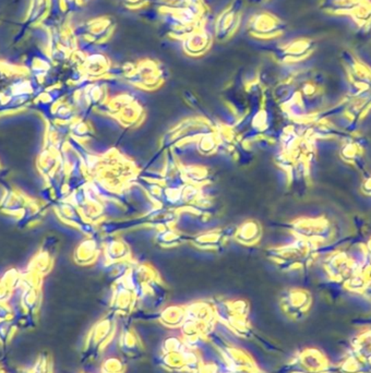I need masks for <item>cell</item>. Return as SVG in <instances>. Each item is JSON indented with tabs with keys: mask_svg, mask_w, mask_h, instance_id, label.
Listing matches in <instances>:
<instances>
[{
	"mask_svg": "<svg viewBox=\"0 0 371 373\" xmlns=\"http://www.w3.org/2000/svg\"><path fill=\"white\" fill-rule=\"evenodd\" d=\"M311 304H313L311 295L304 289L289 291L282 302L284 313L295 321L305 318L311 310Z\"/></svg>",
	"mask_w": 371,
	"mask_h": 373,
	"instance_id": "obj_5",
	"label": "cell"
},
{
	"mask_svg": "<svg viewBox=\"0 0 371 373\" xmlns=\"http://www.w3.org/2000/svg\"><path fill=\"white\" fill-rule=\"evenodd\" d=\"M16 328L14 320L0 321V345L5 348L16 335Z\"/></svg>",
	"mask_w": 371,
	"mask_h": 373,
	"instance_id": "obj_12",
	"label": "cell"
},
{
	"mask_svg": "<svg viewBox=\"0 0 371 373\" xmlns=\"http://www.w3.org/2000/svg\"><path fill=\"white\" fill-rule=\"evenodd\" d=\"M159 320L167 328H179L186 320V310L183 308H170L159 315Z\"/></svg>",
	"mask_w": 371,
	"mask_h": 373,
	"instance_id": "obj_11",
	"label": "cell"
},
{
	"mask_svg": "<svg viewBox=\"0 0 371 373\" xmlns=\"http://www.w3.org/2000/svg\"><path fill=\"white\" fill-rule=\"evenodd\" d=\"M41 295L38 289H24L21 297V307L24 313L36 318L37 313L40 309Z\"/></svg>",
	"mask_w": 371,
	"mask_h": 373,
	"instance_id": "obj_10",
	"label": "cell"
},
{
	"mask_svg": "<svg viewBox=\"0 0 371 373\" xmlns=\"http://www.w3.org/2000/svg\"><path fill=\"white\" fill-rule=\"evenodd\" d=\"M335 368L337 373H371V365L365 363L352 352Z\"/></svg>",
	"mask_w": 371,
	"mask_h": 373,
	"instance_id": "obj_9",
	"label": "cell"
},
{
	"mask_svg": "<svg viewBox=\"0 0 371 373\" xmlns=\"http://www.w3.org/2000/svg\"><path fill=\"white\" fill-rule=\"evenodd\" d=\"M297 231L306 238V240L322 244L330 240L334 231L331 221L328 217L318 216L315 218H305L298 223Z\"/></svg>",
	"mask_w": 371,
	"mask_h": 373,
	"instance_id": "obj_4",
	"label": "cell"
},
{
	"mask_svg": "<svg viewBox=\"0 0 371 373\" xmlns=\"http://www.w3.org/2000/svg\"><path fill=\"white\" fill-rule=\"evenodd\" d=\"M281 373H337L324 352L317 348H307L284 365Z\"/></svg>",
	"mask_w": 371,
	"mask_h": 373,
	"instance_id": "obj_1",
	"label": "cell"
},
{
	"mask_svg": "<svg viewBox=\"0 0 371 373\" xmlns=\"http://www.w3.org/2000/svg\"><path fill=\"white\" fill-rule=\"evenodd\" d=\"M0 373H5V371L3 370V369L1 368V367H0Z\"/></svg>",
	"mask_w": 371,
	"mask_h": 373,
	"instance_id": "obj_17",
	"label": "cell"
},
{
	"mask_svg": "<svg viewBox=\"0 0 371 373\" xmlns=\"http://www.w3.org/2000/svg\"><path fill=\"white\" fill-rule=\"evenodd\" d=\"M363 154L365 150L361 143L354 139H346L339 148V157H342L343 161L354 165L357 168H361L363 166Z\"/></svg>",
	"mask_w": 371,
	"mask_h": 373,
	"instance_id": "obj_6",
	"label": "cell"
},
{
	"mask_svg": "<svg viewBox=\"0 0 371 373\" xmlns=\"http://www.w3.org/2000/svg\"><path fill=\"white\" fill-rule=\"evenodd\" d=\"M350 352L371 365V328L361 332L352 339Z\"/></svg>",
	"mask_w": 371,
	"mask_h": 373,
	"instance_id": "obj_8",
	"label": "cell"
},
{
	"mask_svg": "<svg viewBox=\"0 0 371 373\" xmlns=\"http://www.w3.org/2000/svg\"><path fill=\"white\" fill-rule=\"evenodd\" d=\"M194 373H223V371L215 363H202Z\"/></svg>",
	"mask_w": 371,
	"mask_h": 373,
	"instance_id": "obj_16",
	"label": "cell"
},
{
	"mask_svg": "<svg viewBox=\"0 0 371 373\" xmlns=\"http://www.w3.org/2000/svg\"><path fill=\"white\" fill-rule=\"evenodd\" d=\"M361 262H358L344 251L332 254L324 263L326 273L332 281L342 284L356 275L361 269Z\"/></svg>",
	"mask_w": 371,
	"mask_h": 373,
	"instance_id": "obj_3",
	"label": "cell"
},
{
	"mask_svg": "<svg viewBox=\"0 0 371 373\" xmlns=\"http://www.w3.org/2000/svg\"><path fill=\"white\" fill-rule=\"evenodd\" d=\"M120 350L128 358H138L142 354V345L137 334L129 328H124L120 339Z\"/></svg>",
	"mask_w": 371,
	"mask_h": 373,
	"instance_id": "obj_7",
	"label": "cell"
},
{
	"mask_svg": "<svg viewBox=\"0 0 371 373\" xmlns=\"http://www.w3.org/2000/svg\"><path fill=\"white\" fill-rule=\"evenodd\" d=\"M125 370V363L118 358H109L102 365V373H124Z\"/></svg>",
	"mask_w": 371,
	"mask_h": 373,
	"instance_id": "obj_14",
	"label": "cell"
},
{
	"mask_svg": "<svg viewBox=\"0 0 371 373\" xmlns=\"http://www.w3.org/2000/svg\"><path fill=\"white\" fill-rule=\"evenodd\" d=\"M115 330H116V326H115L114 318H111V315L96 323L95 326L91 328L85 339L81 361L85 363L98 359L105 346L114 337Z\"/></svg>",
	"mask_w": 371,
	"mask_h": 373,
	"instance_id": "obj_2",
	"label": "cell"
},
{
	"mask_svg": "<svg viewBox=\"0 0 371 373\" xmlns=\"http://www.w3.org/2000/svg\"><path fill=\"white\" fill-rule=\"evenodd\" d=\"M14 317V311L9 307L8 304L0 302V321L12 320Z\"/></svg>",
	"mask_w": 371,
	"mask_h": 373,
	"instance_id": "obj_15",
	"label": "cell"
},
{
	"mask_svg": "<svg viewBox=\"0 0 371 373\" xmlns=\"http://www.w3.org/2000/svg\"><path fill=\"white\" fill-rule=\"evenodd\" d=\"M33 373H55L54 361L47 352H41L32 369Z\"/></svg>",
	"mask_w": 371,
	"mask_h": 373,
	"instance_id": "obj_13",
	"label": "cell"
}]
</instances>
